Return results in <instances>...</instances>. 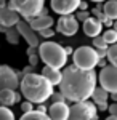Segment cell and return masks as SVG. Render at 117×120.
<instances>
[{
	"label": "cell",
	"instance_id": "obj_10",
	"mask_svg": "<svg viewBox=\"0 0 117 120\" xmlns=\"http://www.w3.org/2000/svg\"><path fill=\"white\" fill-rule=\"evenodd\" d=\"M56 30L59 34L66 35V37H72L79 30V21L74 18L72 15H69V16H61V18L58 19V22H56Z\"/></svg>",
	"mask_w": 117,
	"mask_h": 120
},
{
	"label": "cell",
	"instance_id": "obj_34",
	"mask_svg": "<svg viewBox=\"0 0 117 120\" xmlns=\"http://www.w3.org/2000/svg\"><path fill=\"white\" fill-rule=\"evenodd\" d=\"M37 112H40V114H47V106L39 104V106H37Z\"/></svg>",
	"mask_w": 117,
	"mask_h": 120
},
{
	"label": "cell",
	"instance_id": "obj_1",
	"mask_svg": "<svg viewBox=\"0 0 117 120\" xmlns=\"http://www.w3.org/2000/svg\"><path fill=\"white\" fill-rule=\"evenodd\" d=\"M98 77L95 71H83L75 66H67L61 72L59 93L66 101L83 102L88 101L96 88Z\"/></svg>",
	"mask_w": 117,
	"mask_h": 120
},
{
	"label": "cell",
	"instance_id": "obj_40",
	"mask_svg": "<svg viewBox=\"0 0 117 120\" xmlns=\"http://www.w3.org/2000/svg\"><path fill=\"white\" fill-rule=\"evenodd\" d=\"M106 120H117V115H109Z\"/></svg>",
	"mask_w": 117,
	"mask_h": 120
},
{
	"label": "cell",
	"instance_id": "obj_36",
	"mask_svg": "<svg viewBox=\"0 0 117 120\" xmlns=\"http://www.w3.org/2000/svg\"><path fill=\"white\" fill-rule=\"evenodd\" d=\"M64 51H66V55L69 56V55H72V53H74V50H72L71 46H64Z\"/></svg>",
	"mask_w": 117,
	"mask_h": 120
},
{
	"label": "cell",
	"instance_id": "obj_2",
	"mask_svg": "<svg viewBox=\"0 0 117 120\" xmlns=\"http://www.w3.org/2000/svg\"><path fill=\"white\" fill-rule=\"evenodd\" d=\"M19 88L23 96L26 98V101L35 102V104H43L47 99H50V96L53 94V86L51 83L47 80L45 77L40 74H27L23 75L19 80Z\"/></svg>",
	"mask_w": 117,
	"mask_h": 120
},
{
	"label": "cell",
	"instance_id": "obj_17",
	"mask_svg": "<svg viewBox=\"0 0 117 120\" xmlns=\"http://www.w3.org/2000/svg\"><path fill=\"white\" fill-rule=\"evenodd\" d=\"M42 77H45L48 82L51 83V86H55V85H59V82H61V71H58V69H51V67H48V66H45L43 69H42Z\"/></svg>",
	"mask_w": 117,
	"mask_h": 120
},
{
	"label": "cell",
	"instance_id": "obj_21",
	"mask_svg": "<svg viewBox=\"0 0 117 120\" xmlns=\"http://www.w3.org/2000/svg\"><path fill=\"white\" fill-rule=\"evenodd\" d=\"M19 120H50V117L47 114H40L37 111H32V112H27V114H23V117Z\"/></svg>",
	"mask_w": 117,
	"mask_h": 120
},
{
	"label": "cell",
	"instance_id": "obj_9",
	"mask_svg": "<svg viewBox=\"0 0 117 120\" xmlns=\"http://www.w3.org/2000/svg\"><path fill=\"white\" fill-rule=\"evenodd\" d=\"M80 2L82 0H50V7L56 15L69 16L74 11H77Z\"/></svg>",
	"mask_w": 117,
	"mask_h": 120
},
{
	"label": "cell",
	"instance_id": "obj_38",
	"mask_svg": "<svg viewBox=\"0 0 117 120\" xmlns=\"http://www.w3.org/2000/svg\"><path fill=\"white\" fill-rule=\"evenodd\" d=\"M7 3H8L7 0H0V8H3V7H7Z\"/></svg>",
	"mask_w": 117,
	"mask_h": 120
},
{
	"label": "cell",
	"instance_id": "obj_23",
	"mask_svg": "<svg viewBox=\"0 0 117 120\" xmlns=\"http://www.w3.org/2000/svg\"><path fill=\"white\" fill-rule=\"evenodd\" d=\"M101 37H103V40H104L108 45H114V43H117V32L112 30V29H108Z\"/></svg>",
	"mask_w": 117,
	"mask_h": 120
},
{
	"label": "cell",
	"instance_id": "obj_33",
	"mask_svg": "<svg viewBox=\"0 0 117 120\" xmlns=\"http://www.w3.org/2000/svg\"><path fill=\"white\" fill-rule=\"evenodd\" d=\"M87 8H88V2H83V0H82L80 3H79L77 11H87Z\"/></svg>",
	"mask_w": 117,
	"mask_h": 120
},
{
	"label": "cell",
	"instance_id": "obj_14",
	"mask_svg": "<svg viewBox=\"0 0 117 120\" xmlns=\"http://www.w3.org/2000/svg\"><path fill=\"white\" fill-rule=\"evenodd\" d=\"M27 24H29V27L32 29L34 32H39V30H43V29H48L53 26V18L51 16H48V15H40V16H37V18H32L26 21Z\"/></svg>",
	"mask_w": 117,
	"mask_h": 120
},
{
	"label": "cell",
	"instance_id": "obj_13",
	"mask_svg": "<svg viewBox=\"0 0 117 120\" xmlns=\"http://www.w3.org/2000/svg\"><path fill=\"white\" fill-rule=\"evenodd\" d=\"M19 21V15L8 7L0 8V26L2 27H15Z\"/></svg>",
	"mask_w": 117,
	"mask_h": 120
},
{
	"label": "cell",
	"instance_id": "obj_44",
	"mask_svg": "<svg viewBox=\"0 0 117 120\" xmlns=\"http://www.w3.org/2000/svg\"><path fill=\"white\" fill-rule=\"evenodd\" d=\"M116 2H117V0H116Z\"/></svg>",
	"mask_w": 117,
	"mask_h": 120
},
{
	"label": "cell",
	"instance_id": "obj_4",
	"mask_svg": "<svg viewBox=\"0 0 117 120\" xmlns=\"http://www.w3.org/2000/svg\"><path fill=\"white\" fill-rule=\"evenodd\" d=\"M7 7L16 11L24 21L40 16L42 10L45 8V0H7Z\"/></svg>",
	"mask_w": 117,
	"mask_h": 120
},
{
	"label": "cell",
	"instance_id": "obj_27",
	"mask_svg": "<svg viewBox=\"0 0 117 120\" xmlns=\"http://www.w3.org/2000/svg\"><path fill=\"white\" fill-rule=\"evenodd\" d=\"M93 48L95 50H108V43L103 40L101 35H98V37L93 38Z\"/></svg>",
	"mask_w": 117,
	"mask_h": 120
},
{
	"label": "cell",
	"instance_id": "obj_7",
	"mask_svg": "<svg viewBox=\"0 0 117 120\" xmlns=\"http://www.w3.org/2000/svg\"><path fill=\"white\" fill-rule=\"evenodd\" d=\"M96 77L101 83V88L106 93H111V94L117 93V67L106 66L99 71V74Z\"/></svg>",
	"mask_w": 117,
	"mask_h": 120
},
{
	"label": "cell",
	"instance_id": "obj_29",
	"mask_svg": "<svg viewBox=\"0 0 117 120\" xmlns=\"http://www.w3.org/2000/svg\"><path fill=\"white\" fill-rule=\"evenodd\" d=\"M74 18L77 19V21H82V22H83V21H87V19L90 18V13H88V11H77Z\"/></svg>",
	"mask_w": 117,
	"mask_h": 120
},
{
	"label": "cell",
	"instance_id": "obj_42",
	"mask_svg": "<svg viewBox=\"0 0 117 120\" xmlns=\"http://www.w3.org/2000/svg\"><path fill=\"white\" fill-rule=\"evenodd\" d=\"M91 2H96V3H101V2H106V0H91Z\"/></svg>",
	"mask_w": 117,
	"mask_h": 120
},
{
	"label": "cell",
	"instance_id": "obj_26",
	"mask_svg": "<svg viewBox=\"0 0 117 120\" xmlns=\"http://www.w3.org/2000/svg\"><path fill=\"white\" fill-rule=\"evenodd\" d=\"M0 120H15V114L8 107L0 106Z\"/></svg>",
	"mask_w": 117,
	"mask_h": 120
},
{
	"label": "cell",
	"instance_id": "obj_8",
	"mask_svg": "<svg viewBox=\"0 0 117 120\" xmlns=\"http://www.w3.org/2000/svg\"><path fill=\"white\" fill-rule=\"evenodd\" d=\"M18 86H19L18 72H15V71L7 64L0 66V90H2V88L16 90Z\"/></svg>",
	"mask_w": 117,
	"mask_h": 120
},
{
	"label": "cell",
	"instance_id": "obj_28",
	"mask_svg": "<svg viewBox=\"0 0 117 120\" xmlns=\"http://www.w3.org/2000/svg\"><path fill=\"white\" fill-rule=\"evenodd\" d=\"M39 35L43 38H50L55 35V29L53 27H48V29H43V30H39Z\"/></svg>",
	"mask_w": 117,
	"mask_h": 120
},
{
	"label": "cell",
	"instance_id": "obj_37",
	"mask_svg": "<svg viewBox=\"0 0 117 120\" xmlns=\"http://www.w3.org/2000/svg\"><path fill=\"white\" fill-rule=\"evenodd\" d=\"M96 66H101V69H103V67H106V66H108V64H106V59H99Z\"/></svg>",
	"mask_w": 117,
	"mask_h": 120
},
{
	"label": "cell",
	"instance_id": "obj_25",
	"mask_svg": "<svg viewBox=\"0 0 117 120\" xmlns=\"http://www.w3.org/2000/svg\"><path fill=\"white\" fill-rule=\"evenodd\" d=\"M90 15H93L91 18H95L96 21H99V22H103V21L106 19V18H104V15H103V5H101V3H98V5H96L95 8L91 10Z\"/></svg>",
	"mask_w": 117,
	"mask_h": 120
},
{
	"label": "cell",
	"instance_id": "obj_35",
	"mask_svg": "<svg viewBox=\"0 0 117 120\" xmlns=\"http://www.w3.org/2000/svg\"><path fill=\"white\" fill-rule=\"evenodd\" d=\"M112 22H114V21H111V19H104V21H103V22H101V24H106V26H109V27H112Z\"/></svg>",
	"mask_w": 117,
	"mask_h": 120
},
{
	"label": "cell",
	"instance_id": "obj_43",
	"mask_svg": "<svg viewBox=\"0 0 117 120\" xmlns=\"http://www.w3.org/2000/svg\"><path fill=\"white\" fill-rule=\"evenodd\" d=\"M0 32H2V26H0Z\"/></svg>",
	"mask_w": 117,
	"mask_h": 120
},
{
	"label": "cell",
	"instance_id": "obj_39",
	"mask_svg": "<svg viewBox=\"0 0 117 120\" xmlns=\"http://www.w3.org/2000/svg\"><path fill=\"white\" fill-rule=\"evenodd\" d=\"M112 30H116V32H117V21L112 22Z\"/></svg>",
	"mask_w": 117,
	"mask_h": 120
},
{
	"label": "cell",
	"instance_id": "obj_41",
	"mask_svg": "<svg viewBox=\"0 0 117 120\" xmlns=\"http://www.w3.org/2000/svg\"><path fill=\"white\" fill-rule=\"evenodd\" d=\"M111 98L114 99V102H117V93H114V94H111Z\"/></svg>",
	"mask_w": 117,
	"mask_h": 120
},
{
	"label": "cell",
	"instance_id": "obj_3",
	"mask_svg": "<svg viewBox=\"0 0 117 120\" xmlns=\"http://www.w3.org/2000/svg\"><path fill=\"white\" fill-rule=\"evenodd\" d=\"M37 53H39V59H42L45 66L51 67V69H61L67 63V55L64 51V46L55 42H43L37 46Z\"/></svg>",
	"mask_w": 117,
	"mask_h": 120
},
{
	"label": "cell",
	"instance_id": "obj_5",
	"mask_svg": "<svg viewBox=\"0 0 117 120\" xmlns=\"http://www.w3.org/2000/svg\"><path fill=\"white\" fill-rule=\"evenodd\" d=\"M72 61L75 67L83 69V71H93L98 64L99 58L96 55V50L93 46H79L72 53Z\"/></svg>",
	"mask_w": 117,
	"mask_h": 120
},
{
	"label": "cell",
	"instance_id": "obj_31",
	"mask_svg": "<svg viewBox=\"0 0 117 120\" xmlns=\"http://www.w3.org/2000/svg\"><path fill=\"white\" fill-rule=\"evenodd\" d=\"M34 106H32V102H29V101H24L23 104H21V111L24 112V114H27V112H32L34 109H32Z\"/></svg>",
	"mask_w": 117,
	"mask_h": 120
},
{
	"label": "cell",
	"instance_id": "obj_19",
	"mask_svg": "<svg viewBox=\"0 0 117 120\" xmlns=\"http://www.w3.org/2000/svg\"><path fill=\"white\" fill-rule=\"evenodd\" d=\"M2 32L5 34L7 37V42L11 43V45H18L19 43V32L16 30V27H2Z\"/></svg>",
	"mask_w": 117,
	"mask_h": 120
},
{
	"label": "cell",
	"instance_id": "obj_12",
	"mask_svg": "<svg viewBox=\"0 0 117 120\" xmlns=\"http://www.w3.org/2000/svg\"><path fill=\"white\" fill-rule=\"evenodd\" d=\"M47 115L50 117V120H67L69 106L66 102H55L47 109Z\"/></svg>",
	"mask_w": 117,
	"mask_h": 120
},
{
	"label": "cell",
	"instance_id": "obj_6",
	"mask_svg": "<svg viewBox=\"0 0 117 120\" xmlns=\"http://www.w3.org/2000/svg\"><path fill=\"white\" fill-rule=\"evenodd\" d=\"M67 120H98V111L95 104L90 101L75 102L69 107V117Z\"/></svg>",
	"mask_w": 117,
	"mask_h": 120
},
{
	"label": "cell",
	"instance_id": "obj_18",
	"mask_svg": "<svg viewBox=\"0 0 117 120\" xmlns=\"http://www.w3.org/2000/svg\"><path fill=\"white\" fill-rule=\"evenodd\" d=\"M103 15L104 18L111 21H117V2L116 0H106L103 5Z\"/></svg>",
	"mask_w": 117,
	"mask_h": 120
},
{
	"label": "cell",
	"instance_id": "obj_15",
	"mask_svg": "<svg viewBox=\"0 0 117 120\" xmlns=\"http://www.w3.org/2000/svg\"><path fill=\"white\" fill-rule=\"evenodd\" d=\"M83 34L87 35V37H98L99 34H101V30H103V24L99 22V21H96L95 18H88L87 21H83Z\"/></svg>",
	"mask_w": 117,
	"mask_h": 120
},
{
	"label": "cell",
	"instance_id": "obj_24",
	"mask_svg": "<svg viewBox=\"0 0 117 120\" xmlns=\"http://www.w3.org/2000/svg\"><path fill=\"white\" fill-rule=\"evenodd\" d=\"M27 56H29V66L31 67H35L39 64V53H37V48H27Z\"/></svg>",
	"mask_w": 117,
	"mask_h": 120
},
{
	"label": "cell",
	"instance_id": "obj_16",
	"mask_svg": "<svg viewBox=\"0 0 117 120\" xmlns=\"http://www.w3.org/2000/svg\"><path fill=\"white\" fill-rule=\"evenodd\" d=\"M19 99H21V94L16 93L15 90H7V88L0 90V104L3 107H10V106L16 104Z\"/></svg>",
	"mask_w": 117,
	"mask_h": 120
},
{
	"label": "cell",
	"instance_id": "obj_22",
	"mask_svg": "<svg viewBox=\"0 0 117 120\" xmlns=\"http://www.w3.org/2000/svg\"><path fill=\"white\" fill-rule=\"evenodd\" d=\"M106 58L108 61L111 63V66L117 67V43L108 46V51H106Z\"/></svg>",
	"mask_w": 117,
	"mask_h": 120
},
{
	"label": "cell",
	"instance_id": "obj_32",
	"mask_svg": "<svg viewBox=\"0 0 117 120\" xmlns=\"http://www.w3.org/2000/svg\"><path fill=\"white\" fill-rule=\"evenodd\" d=\"M108 112H109V115H117V102L109 104L108 106Z\"/></svg>",
	"mask_w": 117,
	"mask_h": 120
},
{
	"label": "cell",
	"instance_id": "obj_20",
	"mask_svg": "<svg viewBox=\"0 0 117 120\" xmlns=\"http://www.w3.org/2000/svg\"><path fill=\"white\" fill-rule=\"evenodd\" d=\"M91 98H93V102H95V104H99V102H108L109 93H106L101 86H96V88H95V91H93V94H91Z\"/></svg>",
	"mask_w": 117,
	"mask_h": 120
},
{
	"label": "cell",
	"instance_id": "obj_11",
	"mask_svg": "<svg viewBox=\"0 0 117 120\" xmlns=\"http://www.w3.org/2000/svg\"><path fill=\"white\" fill-rule=\"evenodd\" d=\"M16 30L19 32V37H23L27 42L29 48H37V46L40 45L37 32H34L32 29L29 27V24H27L24 19H19V21H18V24H16Z\"/></svg>",
	"mask_w": 117,
	"mask_h": 120
},
{
	"label": "cell",
	"instance_id": "obj_30",
	"mask_svg": "<svg viewBox=\"0 0 117 120\" xmlns=\"http://www.w3.org/2000/svg\"><path fill=\"white\" fill-rule=\"evenodd\" d=\"M50 98H51V104H55V102H66L64 96H63V94H61L59 91H58V93H55V91H53V94H51Z\"/></svg>",
	"mask_w": 117,
	"mask_h": 120
}]
</instances>
